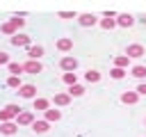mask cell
Segmentation results:
<instances>
[{
    "label": "cell",
    "instance_id": "obj_1",
    "mask_svg": "<svg viewBox=\"0 0 146 137\" xmlns=\"http://www.w3.org/2000/svg\"><path fill=\"white\" fill-rule=\"evenodd\" d=\"M21 112H23V110H21L18 105L9 103V105H5V107L0 110V121H11V119H16Z\"/></svg>",
    "mask_w": 146,
    "mask_h": 137
},
{
    "label": "cell",
    "instance_id": "obj_2",
    "mask_svg": "<svg viewBox=\"0 0 146 137\" xmlns=\"http://www.w3.org/2000/svg\"><path fill=\"white\" fill-rule=\"evenodd\" d=\"M125 55H128L130 59H139V57H144V55H146V50H144V46H141V43H128Z\"/></svg>",
    "mask_w": 146,
    "mask_h": 137
},
{
    "label": "cell",
    "instance_id": "obj_3",
    "mask_svg": "<svg viewBox=\"0 0 146 137\" xmlns=\"http://www.w3.org/2000/svg\"><path fill=\"white\" fill-rule=\"evenodd\" d=\"M9 41H11V46H18V48H30V43H32V39L27 34H21V32H16Z\"/></svg>",
    "mask_w": 146,
    "mask_h": 137
},
{
    "label": "cell",
    "instance_id": "obj_4",
    "mask_svg": "<svg viewBox=\"0 0 146 137\" xmlns=\"http://www.w3.org/2000/svg\"><path fill=\"white\" fill-rule=\"evenodd\" d=\"M59 68H62V71H75V68H78V59H75L73 55H64V57L59 59Z\"/></svg>",
    "mask_w": 146,
    "mask_h": 137
},
{
    "label": "cell",
    "instance_id": "obj_5",
    "mask_svg": "<svg viewBox=\"0 0 146 137\" xmlns=\"http://www.w3.org/2000/svg\"><path fill=\"white\" fill-rule=\"evenodd\" d=\"M23 68H25V73H32V75H36V73L43 71L41 62L39 59H30V57H27V62H23Z\"/></svg>",
    "mask_w": 146,
    "mask_h": 137
},
{
    "label": "cell",
    "instance_id": "obj_6",
    "mask_svg": "<svg viewBox=\"0 0 146 137\" xmlns=\"http://www.w3.org/2000/svg\"><path fill=\"white\" fill-rule=\"evenodd\" d=\"M78 23H80L82 27H94V25L98 23V18H96V14H80V16H78Z\"/></svg>",
    "mask_w": 146,
    "mask_h": 137
},
{
    "label": "cell",
    "instance_id": "obj_7",
    "mask_svg": "<svg viewBox=\"0 0 146 137\" xmlns=\"http://www.w3.org/2000/svg\"><path fill=\"white\" fill-rule=\"evenodd\" d=\"M18 96L21 98H36V87L34 84H21L18 87Z\"/></svg>",
    "mask_w": 146,
    "mask_h": 137
},
{
    "label": "cell",
    "instance_id": "obj_8",
    "mask_svg": "<svg viewBox=\"0 0 146 137\" xmlns=\"http://www.w3.org/2000/svg\"><path fill=\"white\" fill-rule=\"evenodd\" d=\"M16 123H18V126H32V123H34V114L27 112V110H23V112L16 116Z\"/></svg>",
    "mask_w": 146,
    "mask_h": 137
},
{
    "label": "cell",
    "instance_id": "obj_9",
    "mask_svg": "<svg viewBox=\"0 0 146 137\" xmlns=\"http://www.w3.org/2000/svg\"><path fill=\"white\" fill-rule=\"evenodd\" d=\"M18 130V123L14 121H0V135H16Z\"/></svg>",
    "mask_w": 146,
    "mask_h": 137
},
{
    "label": "cell",
    "instance_id": "obj_10",
    "mask_svg": "<svg viewBox=\"0 0 146 137\" xmlns=\"http://www.w3.org/2000/svg\"><path fill=\"white\" fill-rule=\"evenodd\" d=\"M135 23V16L132 14H116V25L119 27H130Z\"/></svg>",
    "mask_w": 146,
    "mask_h": 137
},
{
    "label": "cell",
    "instance_id": "obj_11",
    "mask_svg": "<svg viewBox=\"0 0 146 137\" xmlns=\"http://www.w3.org/2000/svg\"><path fill=\"white\" fill-rule=\"evenodd\" d=\"M71 98H73V96H71L68 91H66V94H55V96H52V103H55L57 107H66V105L71 103Z\"/></svg>",
    "mask_w": 146,
    "mask_h": 137
},
{
    "label": "cell",
    "instance_id": "obj_12",
    "mask_svg": "<svg viewBox=\"0 0 146 137\" xmlns=\"http://www.w3.org/2000/svg\"><path fill=\"white\" fill-rule=\"evenodd\" d=\"M57 50H62V53H68V50H73V39H68V37H62V39H57Z\"/></svg>",
    "mask_w": 146,
    "mask_h": 137
},
{
    "label": "cell",
    "instance_id": "obj_13",
    "mask_svg": "<svg viewBox=\"0 0 146 137\" xmlns=\"http://www.w3.org/2000/svg\"><path fill=\"white\" fill-rule=\"evenodd\" d=\"M137 100H139L137 89H135V91H123V94H121V103H125V105H135Z\"/></svg>",
    "mask_w": 146,
    "mask_h": 137
},
{
    "label": "cell",
    "instance_id": "obj_14",
    "mask_svg": "<svg viewBox=\"0 0 146 137\" xmlns=\"http://www.w3.org/2000/svg\"><path fill=\"white\" fill-rule=\"evenodd\" d=\"M32 130H34L36 135H43V132H48V130H50V121H46V119H43V121H36V119H34Z\"/></svg>",
    "mask_w": 146,
    "mask_h": 137
},
{
    "label": "cell",
    "instance_id": "obj_15",
    "mask_svg": "<svg viewBox=\"0 0 146 137\" xmlns=\"http://www.w3.org/2000/svg\"><path fill=\"white\" fill-rule=\"evenodd\" d=\"M98 25H100L103 30H114V27H119V25H116V16H105V18L98 21Z\"/></svg>",
    "mask_w": 146,
    "mask_h": 137
},
{
    "label": "cell",
    "instance_id": "obj_16",
    "mask_svg": "<svg viewBox=\"0 0 146 137\" xmlns=\"http://www.w3.org/2000/svg\"><path fill=\"white\" fill-rule=\"evenodd\" d=\"M43 116H46V121H50V123H52V121H59V119H62V112H59V110H57V105H55V107H48V110L43 112Z\"/></svg>",
    "mask_w": 146,
    "mask_h": 137
},
{
    "label": "cell",
    "instance_id": "obj_17",
    "mask_svg": "<svg viewBox=\"0 0 146 137\" xmlns=\"http://www.w3.org/2000/svg\"><path fill=\"white\" fill-rule=\"evenodd\" d=\"M130 75H135L137 80H144V78H146V66H144V64H135V66H130Z\"/></svg>",
    "mask_w": 146,
    "mask_h": 137
},
{
    "label": "cell",
    "instance_id": "obj_18",
    "mask_svg": "<svg viewBox=\"0 0 146 137\" xmlns=\"http://www.w3.org/2000/svg\"><path fill=\"white\" fill-rule=\"evenodd\" d=\"M0 32H2V34H9V37H14V34L18 32V27H16L11 21H5V23L0 25Z\"/></svg>",
    "mask_w": 146,
    "mask_h": 137
},
{
    "label": "cell",
    "instance_id": "obj_19",
    "mask_svg": "<svg viewBox=\"0 0 146 137\" xmlns=\"http://www.w3.org/2000/svg\"><path fill=\"white\" fill-rule=\"evenodd\" d=\"M32 100H34V110H39V112H46V110L50 107V100H48V98L36 96V98H32Z\"/></svg>",
    "mask_w": 146,
    "mask_h": 137
},
{
    "label": "cell",
    "instance_id": "obj_20",
    "mask_svg": "<svg viewBox=\"0 0 146 137\" xmlns=\"http://www.w3.org/2000/svg\"><path fill=\"white\" fill-rule=\"evenodd\" d=\"M41 55H43V46L36 43V46H30V48H27V57H30V59H39Z\"/></svg>",
    "mask_w": 146,
    "mask_h": 137
},
{
    "label": "cell",
    "instance_id": "obj_21",
    "mask_svg": "<svg viewBox=\"0 0 146 137\" xmlns=\"http://www.w3.org/2000/svg\"><path fill=\"white\" fill-rule=\"evenodd\" d=\"M128 75V68H121V66H114L112 71H110V78L112 80H123Z\"/></svg>",
    "mask_w": 146,
    "mask_h": 137
},
{
    "label": "cell",
    "instance_id": "obj_22",
    "mask_svg": "<svg viewBox=\"0 0 146 137\" xmlns=\"http://www.w3.org/2000/svg\"><path fill=\"white\" fill-rule=\"evenodd\" d=\"M114 66H121V68H128L130 66V57L123 53V55H116L114 57Z\"/></svg>",
    "mask_w": 146,
    "mask_h": 137
},
{
    "label": "cell",
    "instance_id": "obj_23",
    "mask_svg": "<svg viewBox=\"0 0 146 137\" xmlns=\"http://www.w3.org/2000/svg\"><path fill=\"white\" fill-rule=\"evenodd\" d=\"M84 80H87V82H89V84H96V82H98V80H100V73H98V71H96V68H89V71H87V73H84Z\"/></svg>",
    "mask_w": 146,
    "mask_h": 137
},
{
    "label": "cell",
    "instance_id": "obj_24",
    "mask_svg": "<svg viewBox=\"0 0 146 137\" xmlns=\"http://www.w3.org/2000/svg\"><path fill=\"white\" fill-rule=\"evenodd\" d=\"M7 68H9V73H11V75H21V73L25 71V68H23V64H18V62H9V64H7Z\"/></svg>",
    "mask_w": 146,
    "mask_h": 137
},
{
    "label": "cell",
    "instance_id": "obj_25",
    "mask_svg": "<svg viewBox=\"0 0 146 137\" xmlns=\"http://www.w3.org/2000/svg\"><path fill=\"white\" fill-rule=\"evenodd\" d=\"M62 80H64V82H66V84L71 87V84H75V82H78V75H75L73 71H66V73L62 75Z\"/></svg>",
    "mask_w": 146,
    "mask_h": 137
},
{
    "label": "cell",
    "instance_id": "obj_26",
    "mask_svg": "<svg viewBox=\"0 0 146 137\" xmlns=\"http://www.w3.org/2000/svg\"><path fill=\"white\" fill-rule=\"evenodd\" d=\"M68 94H71V96H75V98H78V96H82V94H84V87H82V84H78V82H75V84H71V87H68Z\"/></svg>",
    "mask_w": 146,
    "mask_h": 137
},
{
    "label": "cell",
    "instance_id": "obj_27",
    "mask_svg": "<svg viewBox=\"0 0 146 137\" xmlns=\"http://www.w3.org/2000/svg\"><path fill=\"white\" fill-rule=\"evenodd\" d=\"M7 87L18 89V87H21V75H9V78H7Z\"/></svg>",
    "mask_w": 146,
    "mask_h": 137
},
{
    "label": "cell",
    "instance_id": "obj_28",
    "mask_svg": "<svg viewBox=\"0 0 146 137\" xmlns=\"http://www.w3.org/2000/svg\"><path fill=\"white\" fill-rule=\"evenodd\" d=\"M57 16H59V18H64V21H68V18H78V14H75V11H57Z\"/></svg>",
    "mask_w": 146,
    "mask_h": 137
},
{
    "label": "cell",
    "instance_id": "obj_29",
    "mask_svg": "<svg viewBox=\"0 0 146 137\" xmlns=\"http://www.w3.org/2000/svg\"><path fill=\"white\" fill-rule=\"evenodd\" d=\"M9 21H11L16 27H23V25H25V18H23V16H11Z\"/></svg>",
    "mask_w": 146,
    "mask_h": 137
},
{
    "label": "cell",
    "instance_id": "obj_30",
    "mask_svg": "<svg viewBox=\"0 0 146 137\" xmlns=\"http://www.w3.org/2000/svg\"><path fill=\"white\" fill-rule=\"evenodd\" d=\"M2 64H9V55L0 50V66H2Z\"/></svg>",
    "mask_w": 146,
    "mask_h": 137
},
{
    "label": "cell",
    "instance_id": "obj_31",
    "mask_svg": "<svg viewBox=\"0 0 146 137\" xmlns=\"http://www.w3.org/2000/svg\"><path fill=\"white\" fill-rule=\"evenodd\" d=\"M137 94H139V96H146V82L137 84Z\"/></svg>",
    "mask_w": 146,
    "mask_h": 137
},
{
    "label": "cell",
    "instance_id": "obj_32",
    "mask_svg": "<svg viewBox=\"0 0 146 137\" xmlns=\"http://www.w3.org/2000/svg\"><path fill=\"white\" fill-rule=\"evenodd\" d=\"M144 126H146V119H144Z\"/></svg>",
    "mask_w": 146,
    "mask_h": 137
}]
</instances>
